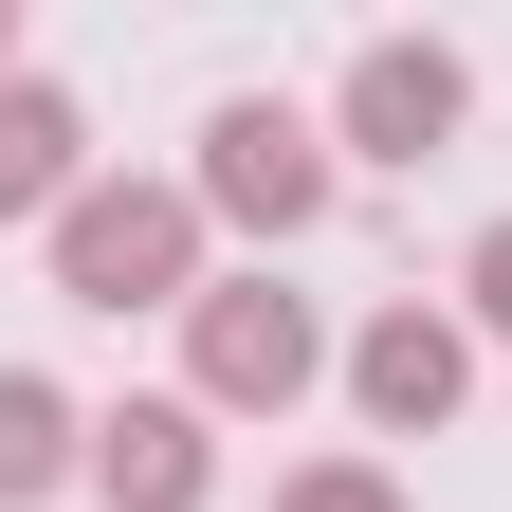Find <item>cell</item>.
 I'll return each instance as SVG.
<instances>
[{
	"mask_svg": "<svg viewBox=\"0 0 512 512\" xmlns=\"http://www.w3.org/2000/svg\"><path fill=\"white\" fill-rule=\"evenodd\" d=\"M202 183H110L92 165V202L74 220H55V293H74V311H110V330H128V311H202Z\"/></svg>",
	"mask_w": 512,
	"mask_h": 512,
	"instance_id": "obj_1",
	"label": "cell"
},
{
	"mask_svg": "<svg viewBox=\"0 0 512 512\" xmlns=\"http://www.w3.org/2000/svg\"><path fill=\"white\" fill-rule=\"evenodd\" d=\"M183 183H202V220H220V238L275 256V238H311V220L348 202V147H330V110L238 92V110H202V165H183Z\"/></svg>",
	"mask_w": 512,
	"mask_h": 512,
	"instance_id": "obj_2",
	"label": "cell"
},
{
	"mask_svg": "<svg viewBox=\"0 0 512 512\" xmlns=\"http://www.w3.org/2000/svg\"><path fill=\"white\" fill-rule=\"evenodd\" d=\"M330 366H348V348L311 330V293H275V275H202V311H183V403H202V421H293Z\"/></svg>",
	"mask_w": 512,
	"mask_h": 512,
	"instance_id": "obj_3",
	"label": "cell"
},
{
	"mask_svg": "<svg viewBox=\"0 0 512 512\" xmlns=\"http://www.w3.org/2000/svg\"><path fill=\"white\" fill-rule=\"evenodd\" d=\"M458 128H476V55H439V37H366L330 74V147L348 165H439Z\"/></svg>",
	"mask_w": 512,
	"mask_h": 512,
	"instance_id": "obj_4",
	"label": "cell"
},
{
	"mask_svg": "<svg viewBox=\"0 0 512 512\" xmlns=\"http://www.w3.org/2000/svg\"><path fill=\"white\" fill-rule=\"evenodd\" d=\"M348 403H366V439H439V421H458L476 403V330H458V311H366V330H348Z\"/></svg>",
	"mask_w": 512,
	"mask_h": 512,
	"instance_id": "obj_5",
	"label": "cell"
},
{
	"mask_svg": "<svg viewBox=\"0 0 512 512\" xmlns=\"http://www.w3.org/2000/svg\"><path fill=\"white\" fill-rule=\"evenodd\" d=\"M92 494L110 512H202L220 494V421L202 403H110L92 421Z\"/></svg>",
	"mask_w": 512,
	"mask_h": 512,
	"instance_id": "obj_6",
	"label": "cell"
},
{
	"mask_svg": "<svg viewBox=\"0 0 512 512\" xmlns=\"http://www.w3.org/2000/svg\"><path fill=\"white\" fill-rule=\"evenodd\" d=\"M92 202V128L55 74H0V220H74Z\"/></svg>",
	"mask_w": 512,
	"mask_h": 512,
	"instance_id": "obj_7",
	"label": "cell"
},
{
	"mask_svg": "<svg viewBox=\"0 0 512 512\" xmlns=\"http://www.w3.org/2000/svg\"><path fill=\"white\" fill-rule=\"evenodd\" d=\"M55 476H92V421H74V384H55V366H0V512H37Z\"/></svg>",
	"mask_w": 512,
	"mask_h": 512,
	"instance_id": "obj_8",
	"label": "cell"
},
{
	"mask_svg": "<svg viewBox=\"0 0 512 512\" xmlns=\"http://www.w3.org/2000/svg\"><path fill=\"white\" fill-rule=\"evenodd\" d=\"M275 512H403V476H384V458H293Z\"/></svg>",
	"mask_w": 512,
	"mask_h": 512,
	"instance_id": "obj_9",
	"label": "cell"
},
{
	"mask_svg": "<svg viewBox=\"0 0 512 512\" xmlns=\"http://www.w3.org/2000/svg\"><path fill=\"white\" fill-rule=\"evenodd\" d=\"M458 330L512 348V220H476V256H458Z\"/></svg>",
	"mask_w": 512,
	"mask_h": 512,
	"instance_id": "obj_10",
	"label": "cell"
},
{
	"mask_svg": "<svg viewBox=\"0 0 512 512\" xmlns=\"http://www.w3.org/2000/svg\"><path fill=\"white\" fill-rule=\"evenodd\" d=\"M0 74H19V19H0Z\"/></svg>",
	"mask_w": 512,
	"mask_h": 512,
	"instance_id": "obj_11",
	"label": "cell"
}]
</instances>
